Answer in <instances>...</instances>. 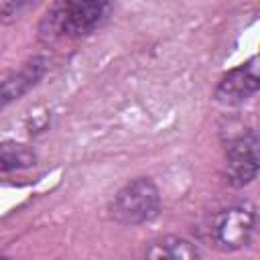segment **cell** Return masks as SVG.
Instances as JSON below:
<instances>
[{"mask_svg": "<svg viewBox=\"0 0 260 260\" xmlns=\"http://www.w3.org/2000/svg\"><path fill=\"white\" fill-rule=\"evenodd\" d=\"M260 169L258 134L256 130H244L225 144V181L232 187L250 185Z\"/></svg>", "mask_w": 260, "mask_h": 260, "instance_id": "obj_4", "label": "cell"}, {"mask_svg": "<svg viewBox=\"0 0 260 260\" xmlns=\"http://www.w3.org/2000/svg\"><path fill=\"white\" fill-rule=\"evenodd\" d=\"M45 71H47V59L32 57L26 63H22L16 71L8 73L0 81V110L10 106L12 102L20 100L24 93H28L41 81Z\"/></svg>", "mask_w": 260, "mask_h": 260, "instance_id": "obj_6", "label": "cell"}, {"mask_svg": "<svg viewBox=\"0 0 260 260\" xmlns=\"http://www.w3.org/2000/svg\"><path fill=\"white\" fill-rule=\"evenodd\" d=\"M260 87V73H258V57H252L244 65L228 71L215 87V100L223 106H240L252 95H256Z\"/></svg>", "mask_w": 260, "mask_h": 260, "instance_id": "obj_5", "label": "cell"}, {"mask_svg": "<svg viewBox=\"0 0 260 260\" xmlns=\"http://www.w3.org/2000/svg\"><path fill=\"white\" fill-rule=\"evenodd\" d=\"M0 260H10V258H0Z\"/></svg>", "mask_w": 260, "mask_h": 260, "instance_id": "obj_9", "label": "cell"}, {"mask_svg": "<svg viewBox=\"0 0 260 260\" xmlns=\"http://www.w3.org/2000/svg\"><path fill=\"white\" fill-rule=\"evenodd\" d=\"M140 260H201V254L187 238L160 236L144 246Z\"/></svg>", "mask_w": 260, "mask_h": 260, "instance_id": "obj_7", "label": "cell"}, {"mask_svg": "<svg viewBox=\"0 0 260 260\" xmlns=\"http://www.w3.org/2000/svg\"><path fill=\"white\" fill-rule=\"evenodd\" d=\"M256 232V205L248 199L232 203L217 211L209 225V238L215 248L236 252L246 248Z\"/></svg>", "mask_w": 260, "mask_h": 260, "instance_id": "obj_3", "label": "cell"}, {"mask_svg": "<svg viewBox=\"0 0 260 260\" xmlns=\"http://www.w3.org/2000/svg\"><path fill=\"white\" fill-rule=\"evenodd\" d=\"M160 211V191L150 177L128 181L110 201L108 215L120 225H140L152 221Z\"/></svg>", "mask_w": 260, "mask_h": 260, "instance_id": "obj_2", "label": "cell"}, {"mask_svg": "<svg viewBox=\"0 0 260 260\" xmlns=\"http://www.w3.org/2000/svg\"><path fill=\"white\" fill-rule=\"evenodd\" d=\"M112 14L110 2H57L53 4L39 24V37L47 43L75 41L95 32Z\"/></svg>", "mask_w": 260, "mask_h": 260, "instance_id": "obj_1", "label": "cell"}, {"mask_svg": "<svg viewBox=\"0 0 260 260\" xmlns=\"http://www.w3.org/2000/svg\"><path fill=\"white\" fill-rule=\"evenodd\" d=\"M37 165V152L22 142L6 140L0 142V173L20 171Z\"/></svg>", "mask_w": 260, "mask_h": 260, "instance_id": "obj_8", "label": "cell"}]
</instances>
